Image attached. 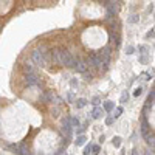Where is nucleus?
<instances>
[{
	"instance_id": "nucleus-8",
	"label": "nucleus",
	"mask_w": 155,
	"mask_h": 155,
	"mask_svg": "<svg viewBox=\"0 0 155 155\" xmlns=\"http://www.w3.org/2000/svg\"><path fill=\"white\" fill-rule=\"evenodd\" d=\"M103 113H104V110H103V109H99V107H96V109L92 112V116L95 118V119H99L101 116H103Z\"/></svg>"
},
{
	"instance_id": "nucleus-31",
	"label": "nucleus",
	"mask_w": 155,
	"mask_h": 155,
	"mask_svg": "<svg viewBox=\"0 0 155 155\" xmlns=\"http://www.w3.org/2000/svg\"><path fill=\"white\" fill-rule=\"evenodd\" d=\"M75 99V96H73V93H68V101H73Z\"/></svg>"
},
{
	"instance_id": "nucleus-2",
	"label": "nucleus",
	"mask_w": 155,
	"mask_h": 155,
	"mask_svg": "<svg viewBox=\"0 0 155 155\" xmlns=\"http://www.w3.org/2000/svg\"><path fill=\"white\" fill-rule=\"evenodd\" d=\"M45 55L47 53H44L42 50H34L31 53V57H33V60L37 64V65H40V67H45V64H47V60H45Z\"/></svg>"
},
{
	"instance_id": "nucleus-14",
	"label": "nucleus",
	"mask_w": 155,
	"mask_h": 155,
	"mask_svg": "<svg viewBox=\"0 0 155 155\" xmlns=\"http://www.w3.org/2000/svg\"><path fill=\"white\" fill-rule=\"evenodd\" d=\"M154 101H155V89H152V90H151V93H149V96H147V101H146V103L152 104Z\"/></svg>"
},
{
	"instance_id": "nucleus-25",
	"label": "nucleus",
	"mask_w": 155,
	"mask_h": 155,
	"mask_svg": "<svg viewBox=\"0 0 155 155\" xmlns=\"http://www.w3.org/2000/svg\"><path fill=\"white\" fill-rule=\"evenodd\" d=\"M82 75L85 76V79H87V81H90V79L93 78V75H92V73H89V71H85V73H82Z\"/></svg>"
},
{
	"instance_id": "nucleus-11",
	"label": "nucleus",
	"mask_w": 155,
	"mask_h": 155,
	"mask_svg": "<svg viewBox=\"0 0 155 155\" xmlns=\"http://www.w3.org/2000/svg\"><path fill=\"white\" fill-rule=\"evenodd\" d=\"M85 141H87V138L82 135V133H81V135L76 138V141H75V144L76 146H82V144H85Z\"/></svg>"
},
{
	"instance_id": "nucleus-17",
	"label": "nucleus",
	"mask_w": 155,
	"mask_h": 155,
	"mask_svg": "<svg viewBox=\"0 0 155 155\" xmlns=\"http://www.w3.org/2000/svg\"><path fill=\"white\" fill-rule=\"evenodd\" d=\"M84 154L89 155V154H93V144H87L85 149H84Z\"/></svg>"
},
{
	"instance_id": "nucleus-33",
	"label": "nucleus",
	"mask_w": 155,
	"mask_h": 155,
	"mask_svg": "<svg viewBox=\"0 0 155 155\" xmlns=\"http://www.w3.org/2000/svg\"><path fill=\"white\" fill-rule=\"evenodd\" d=\"M56 154H59V155H60V154H65V152H64V147H62V149H59Z\"/></svg>"
},
{
	"instance_id": "nucleus-21",
	"label": "nucleus",
	"mask_w": 155,
	"mask_h": 155,
	"mask_svg": "<svg viewBox=\"0 0 155 155\" xmlns=\"http://www.w3.org/2000/svg\"><path fill=\"white\" fill-rule=\"evenodd\" d=\"M138 20H140V16L133 14V16H130V17H129V23H137Z\"/></svg>"
},
{
	"instance_id": "nucleus-22",
	"label": "nucleus",
	"mask_w": 155,
	"mask_h": 155,
	"mask_svg": "<svg viewBox=\"0 0 155 155\" xmlns=\"http://www.w3.org/2000/svg\"><path fill=\"white\" fill-rule=\"evenodd\" d=\"M115 119H116V118L113 116V115L107 116V118H106V124H107V126H110V124H113V121H115Z\"/></svg>"
},
{
	"instance_id": "nucleus-29",
	"label": "nucleus",
	"mask_w": 155,
	"mask_h": 155,
	"mask_svg": "<svg viewBox=\"0 0 155 155\" xmlns=\"http://www.w3.org/2000/svg\"><path fill=\"white\" fill-rule=\"evenodd\" d=\"M84 130H85V127H79V129H76V133L81 135V133H84Z\"/></svg>"
},
{
	"instance_id": "nucleus-19",
	"label": "nucleus",
	"mask_w": 155,
	"mask_h": 155,
	"mask_svg": "<svg viewBox=\"0 0 155 155\" xmlns=\"http://www.w3.org/2000/svg\"><path fill=\"white\" fill-rule=\"evenodd\" d=\"M112 144L115 146V147H119V146H121V138H119V137H115V138L112 140Z\"/></svg>"
},
{
	"instance_id": "nucleus-6",
	"label": "nucleus",
	"mask_w": 155,
	"mask_h": 155,
	"mask_svg": "<svg viewBox=\"0 0 155 155\" xmlns=\"http://www.w3.org/2000/svg\"><path fill=\"white\" fill-rule=\"evenodd\" d=\"M75 68H76L78 73H85L87 70H89V64H87V60H79Z\"/></svg>"
},
{
	"instance_id": "nucleus-28",
	"label": "nucleus",
	"mask_w": 155,
	"mask_h": 155,
	"mask_svg": "<svg viewBox=\"0 0 155 155\" xmlns=\"http://www.w3.org/2000/svg\"><path fill=\"white\" fill-rule=\"evenodd\" d=\"M71 124L73 126H79V119L78 118H71Z\"/></svg>"
},
{
	"instance_id": "nucleus-26",
	"label": "nucleus",
	"mask_w": 155,
	"mask_h": 155,
	"mask_svg": "<svg viewBox=\"0 0 155 155\" xmlns=\"http://www.w3.org/2000/svg\"><path fill=\"white\" fill-rule=\"evenodd\" d=\"M99 151H101V147H99L98 144L93 146V154H99Z\"/></svg>"
},
{
	"instance_id": "nucleus-32",
	"label": "nucleus",
	"mask_w": 155,
	"mask_h": 155,
	"mask_svg": "<svg viewBox=\"0 0 155 155\" xmlns=\"http://www.w3.org/2000/svg\"><path fill=\"white\" fill-rule=\"evenodd\" d=\"M152 34H154V30H152V31H149V33H147V34H146V37H151Z\"/></svg>"
},
{
	"instance_id": "nucleus-7",
	"label": "nucleus",
	"mask_w": 155,
	"mask_h": 155,
	"mask_svg": "<svg viewBox=\"0 0 155 155\" xmlns=\"http://www.w3.org/2000/svg\"><path fill=\"white\" fill-rule=\"evenodd\" d=\"M110 42H113V44H115V47H116V48L119 47V34H118V33H113V31H110Z\"/></svg>"
},
{
	"instance_id": "nucleus-18",
	"label": "nucleus",
	"mask_w": 155,
	"mask_h": 155,
	"mask_svg": "<svg viewBox=\"0 0 155 155\" xmlns=\"http://www.w3.org/2000/svg\"><path fill=\"white\" fill-rule=\"evenodd\" d=\"M121 113H123V107H116L115 112H113V116H115V118H119Z\"/></svg>"
},
{
	"instance_id": "nucleus-16",
	"label": "nucleus",
	"mask_w": 155,
	"mask_h": 155,
	"mask_svg": "<svg viewBox=\"0 0 155 155\" xmlns=\"http://www.w3.org/2000/svg\"><path fill=\"white\" fill-rule=\"evenodd\" d=\"M127 99H129V93L127 92H123V95H121V99H119V103H127Z\"/></svg>"
},
{
	"instance_id": "nucleus-13",
	"label": "nucleus",
	"mask_w": 155,
	"mask_h": 155,
	"mask_svg": "<svg viewBox=\"0 0 155 155\" xmlns=\"http://www.w3.org/2000/svg\"><path fill=\"white\" fill-rule=\"evenodd\" d=\"M23 71H25V75H26V73H33V64L31 62H26L23 65Z\"/></svg>"
},
{
	"instance_id": "nucleus-4",
	"label": "nucleus",
	"mask_w": 155,
	"mask_h": 155,
	"mask_svg": "<svg viewBox=\"0 0 155 155\" xmlns=\"http://www.w3.org/2000/svg\"><path fill=\"white\" fill-rule=\"evenodd\" d=\"M141 135H143L144 140H147V138L152 137L149 123H147V119H146V115H143V118H141Z\"/></svg>"
},
{
	"instance_id": "nucleus-10",
	"label": "nucleus",
	"mask_w": 155,
	"mask_h": 155,
	"mask_svg": "<svg viewBox=\"0 0 155 155\" xmlns=\"http://www.w3.org/2000/svg\"><path fill=\"white\" fill-rule=\"evenodd\" d=\"M17 154H20V155H28V154H30V152H28V146H26V144H20Z\"/></svg>"
},
{
	"instance_id": "nucleus-5",
	"label": "nucleus",
	"mask_w": 155,
	"mask_h": 155,
	"mask_svg": "<svg viewBox=\"0 0 155 155\" xmlns=\"http://www.w3.org/2000/svg\"><path fill=\"white\" fill-rule=\"evenodd\" d=\"M25 82L28 85H39V78L34 73H26L25 75Z\"/></svg>"
},
{
	"instance_id": "nucleus-12",
	"label": "nucleus",
	"mask_w": 155,
	"mask_h": 155,
	"mask_svg": "<svg viewBox=\"0 0 155 155\" xmlns=\"http://www.w3.org/2000/svg\"><path fill=\"white\" fill-rule=\"evenodd\" d=\"M85 106H87V99L79 98V99L76 101V107H78V109H82V107H85Z\"/></svg>"
},
{
	"instance_id": "nucleus-27",
	"label": "nucleus",
	"mask_w": 155,
	"mask_h": 155,
	"mask_svg": "<svg viewBox=\"0 0 155 155\" xmlns=\"http://www.w3.org/2000/svg\"><path fill=\"white\" fill-rule=\"evenodd\" d=\"M141 92H143V89L140 87V89H137V90H135V93H133V96H140V95H141Z\"/></svg>"
},
{
	"instance_id": "nucleus-24",
	"label": "nucleus",
	"mask_w": 155,
	"mask_h": 155,
	"mask_svg": "<svg viewBox=\"0 0 155 155\" xmlns=\"http://www.w3.org/2000/svg\"><path fill=\"white\" fill-rule=\"evenodd\" d=\"M133 51H135V48H133L132 45H129V47L126 48V53H127V55H133Z\"/></svg>"
},
{
	"instance_id": "nucleus-9",
	"label": "nucleus",
	"mask_w": 155,
	"mask_h": 155,
	"mask_svg": "<svg viewBox=\"0 0 155 155\" xmlns=\"http://www.w3.org/2000/svg\"><path fill=\"white\" fill-rule=\"evenodd\" d=\"M113 109H115V104H113L112 101H106L104 103V110L106 112H112Z\"/></svg>"
},
{
	"instance_id": "nucleus-3",
	"label": "nucleus",
	"mask_w": 155,
	"mask_h": 155,
	"mask_svg": "<svg viewBox=\"0 0 155 155\" xmlns=\"http://www.w3.org/2000/svg\"><path fill=\"white\" fill-rule=\"evenodd\" d=\"M104 6H106V9H107L109 14L115 16V14H118V11H119V0H106Z\"/></svg>"
},
{
	"instance_id": "nucleus-23",
	"label": "nucleus",
	"mask_w": 155,
	"mask_h": 155,
	"mask_svg": "<svg viewBox=\"0 0 155 155\" xmlns=\"http://www.w3.org/2000/svg\"><path fill=\"white\" fill-rule=\"evenodd\" d=\"M99 103H101V99H99L98 96H93V98H92V104H93V106H98Z\"/></svg>"
},
{
	"instance_id": "nucleus-30",
	"label": "nucleus",
	"mask_w": 155,
	"mask_h": 155,
	"mask_svg": "<svg viewBox=\"0 0 155 155\" xmlns=\"http://www.w3.org/2000/svg\"><path fill=\"white\" fill-rule=\"evenodd\" d=\"M70 84H71V87H78V81H76V79H71Z\"/></svg>"
},
{
	"instance_id": "nucleus-15",
	"label": "nucleus",
	"mask_w": 155,
	"mask_h": 155,
	"mask_svg": "<svg viewBox=\"0 0 155 155\" xmlns=\"http://www.w3.org/2000/svg\"><path fill=\"white\" fill-rule=\"evenodd\" d=\"M138 51L141 53V55H144V53L149 51V47H147V45H140L138 47Z\"/></svg>"
},
{
	"instance_id": "nucleus-1",
	"label": "nucleus",
	"mask_w": 155,
	"mask_h": 155,
	"mask_svg": "<svg viewBox=\"0 0 155 155\" xmlns=\"http://www.w3.org/2000/svg\"><path fill=\"white\" fill-rule=\"evenodd\" d=\"M50 56H51V60L55 64H59V65H64V67H71V68H75V67L78 65L79 62V59L75 57V56H71L68 50H65V48H55V50H51L50 51Z\"/></svg>"
},
{
	"instance_id": "nucleus-20",
	"label": "nucleus",
	"mask_w": 155,
	"mask_h": 155,
	"mask_svg": "<svg viewBox=\"0 0 155 155\" xmlns=\"http://www.w3.org/2000/svg\"><path fill=\"white\" fill-rule=\"evenodd\" d=\"M140 64H147V60H149V57H147V53H144L143 56H140Z\"/></svg>"
}]
</instances>
